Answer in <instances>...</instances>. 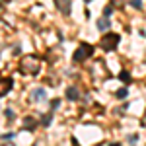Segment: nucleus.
<instances>
[{"label": "nucleus", "instance_id": "nucleus-21", "mask_svg": "<svg viewBox=\"0 0 146 146\" xmlns=\"http://www.w3.org/2000/svg\"><path fill=\"white\" fill-rule=\"evenodd\" d=\"M84 2H86V4H88V2H92V0H84Z\"/></svg>", "mask_w": 146, "mask_h": 146}, {"label": "nucleus", "instance_id": "nucleus-10", "mask_svg": "<svg viewBox=\"0 0 146 146\" xmlns=\"http://www.w3.org/2000/svg\"><path fill=\"white\" fill-rule=\"evenodd\" d=\"M109 6H111L113 10H121V8L125 6V0H111V2H109Z\"/></svg>", "mask_w": 146, "mask_h": 146}, {"label": "nucleus", "instance_id": "nucleus-13", "mask_svg": "<svg viewBox=\"0 0 146 146\" xmlns=\"http://www.w3.org/2000/svg\"><path fill=\"white\" fill-rule=\"evenodd\" d=\"M127 94H129V90H127V88H121V90L115 92V96H117L119 100H125V98H127Z\"/></svg>", "mask_w": 146, "mask_h": 146}, {"label": "nucleus", "instance_id": "nucleus-15", "mask_svg": "<svg viewBox=\"0 0 146 146\" xmlns=\"http://www.w3.org/2000/svg\"><path fill=\"white\" fill-rule=\"evenodd\" d=\"M111 12H113L111 6H105V8H103V18H109V16H111Z\"/></svg>", "mask_w": 146, "mask_h": 146}, {"label": "nucleus", "instance_id": "nucleus-16", "mask_svg": "<svg viewBox=\"0 0 146 146\" xmlns=\"http://www.w3.org/2000/svg\"><path fill=\"white\" fill-rule=\"evenodd\" d=\"M58 105H60V100H53V101H51V111L58 109Z\"/></svg>", "mask_w": 146, "mask_h": 146}, {"label": "nucleus", "instance_id": "nucleus-4", "mask_svg": "<svg viewBox=\"0 0 146 146\" xmlns=\"http://www.w3.org/2000/svg\"><path fill=\"white\" fill-rule=\"evenodd\" d=\"M12 86H14V80L10 76H0V98L8 94L12 90Z\"/></svg>", "mask_w": 146, "mask_h": 146}, {"label": "nucleus", "instance_id": "nucleus-2", "mask_svg": "<svg viewBox=\"0 0 146 146\" xmlns=\"http://www.w3.org/2000/svg\"><path fill=\"white\" fill-rule=\"evenodd\" d=\"M119 41H121L119 33H105L100 41V47L103 51H115L117 45H119Z\"/></svg>", "mask_w": 146, "mask_h": 146}, {"label": "nucleus", "instance_id": "nucleus-20", "mask_svg": "<svg viewBox=\"0 0 146 146\" xmlns=\"http://www.w3.org/2000/svg\"><path fill=\"white\" fill-rule=\"evenodd\" d=\"M4 146H14V144H12V142H6V144H4Z\"/></svg>", "mask_w": 146, "mask_h": 146}, {"label": "nucleus", "instance_id": "nucleus-1", "mask_svg": "<svg viewBox=\"0 0 146 146\" xmlns=\"http://www.w3.org/2000/svg\"><path fill=\"white\" fill-rule=\"evenodd\" d=\"M18 68H20V72L25 74V76H35L41 70V60H39V56H35V55H27L20 60Z\"/></svg>", "mask_w": 146, "mask_h": 146}, {"label": "nucleus", "instance_id": "nucleus-12", "mask_svg": "<svg viewBox=\"0 0 146 146\" xmlns=\"http://www.w3.org/2000/svg\"><path fill=\"white\" fill-rule=\"evenodd\" d=\"M119 80H123L125 84H129V82H131V74H129L127 70H123V72L119 74Z\"/></svg>", "mask_w": 146, "mask_h": 146}, {"label": "nucleus", "instance_id": "nucleus-6", "mask_svg": "<svg viewBox=\"0 0 146 146\" xmlns=\"http://www.w3.org/2000/svg\"><path fill=\"white\" fill-rule=\"evenodd\" d=\"M23 129L25 131H35L37 129V121H35L33 117H25L23 119Z\"/></svg>", "mask_w": 146, "mask_h": 146}, {"label": "nucleus", "instance_id": "nucleus-11", "mask_svg": "<svg viewBox=\"0 0 146 146\" xmlns=\"http://www.w3.org/2000/svg\"><path fill=\"white\" fill-rule=\"evenodd\" d=\"M51 121H53V113H47V115H43V117H41V125H43V127H49V125H51Z\"/></svg>", "mask_w": 146, "mask_h": 146}, {"label": "nucleus", "instance_id": "nucleus-18", "mask_svg": "<svg viewBox=\"0 0 146 146\" xmlns=\"http://www.w3.org/2000/svg\"><path fill=\"white\" fill-rule=\"evenodd\" d=\"M129 142H131V144H136V135H131V138H129Z\"/></svg>", "mask_w": 146, "mask_h": 146}, {"label": "nucleus", "instance_id": "nucleus-14", "mask_svg": "<svg viewBox=\"0 0 146 146\" xmlns=\"http://www.w3.org/2000/svg\"><path fill=\"white\" fill-rule=\"evenodd\" d=\"M129 4L136 10H142V0H129Z\"/></svg>", "mask_w": 146, "mask_h": 146}, {"label": "nucleus", "instance_id": "nucleus-5", "mask_svg": "<svg viewBox=\"0 0 146 146\" xmlns=\"http://www.w3.org/2000/svg\"><path fill=\"white\" fill-rule=\"evenodd\" d=\"M56 6H58V12L64 14V16H70L72 12V0H55Z\"/></svg>", "mask_w": 146, "mask_h": 146}, {"label": "nucleus", "instance_id": "nucleus-9", "mask_svg": "<svg viewBox=\"0 0 146 146\" xmlns=\"http://www.w3.org/2000/svg\"><path fill=\"white\" fill-rule=\"evenodd\" d=\"M31 100H33V101L45 100V90H43V88H37V90H33V94H31Z\"/></svg>", "mask_w": 146, "mask_h": 146}, {"label": "nucleus", "instance_id": "nucleus-8", "mask_svg": "<svg viewBox=\"0 0 146 146\" xmlns=\"http://www.w3.org/2000/svg\"><path fill=\"white\" fill-rule=\"evenodd\" d=\"M80 98V92H78V88H74V86H72V88H68L66 90V100H70V101H76Z\"/></svg>", "mask_w": 146, "mask_h": 146}, {"label": "nucleus", "instance_id": "nucleus-19", "mask_svg": "<svg viewBox=\"0 0 146 146\" xmlns=\"http://www.w3.org/2000/svg\"><path fill=\"white\" fill-rule=\"evenodd\" d=\"M109 146H121V144H119V142H113V144H109Z\"/></svg>", "mask_w": 146, "mask_h": 146}, {"label": "nucleus", "instance_id": "nucleus-3", "mask_svg": "<svg viewBox=\"0 0 146 146\" xmlns=\"http://www.w3.org/2000/svg\"><path fill=\"white\" fill-rule=\"evenodd\" d=\"M92 53H94V47L90 45V43H80V47L74 51V60L76 62H82V60H86V58H90Z\"/></svg>", "mask_w": 146, "mask_h": 146}, {"label": "nucleus", "instance_id": "nucleus-7", "mask_svg": "<svg viewBox=\"0 0 146 146\" xmlns=\"http://www.w3.org/2000/svg\"><path fill=\"white\" fill-rule=\"evenodd\" d=\"M109 27H111L109 18H100V20H98V29H100V31H107Z\"/></svg>", "mask_w": 146, "mask_h": 146}, {"label": "nucleus", "instance_id": "nucleus-17", "mask_svg": "<svg viewBox=\"0 0 146 146\" xmlns=\"http://www.w3.org/2000/svg\"><path fill=\"white\" fill-rule=\"evenodd\" d=\"M6 117H8V119H14V111H12V109H6Z\"/></svg>", "mask_w": 146, "mask_h": 146}]
</instances>
